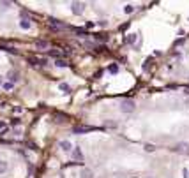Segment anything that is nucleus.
<instances>
[{
	"mask_svg": "<svg viewBox=\"0 0 189 178\" xmlns=\"http://www.w3.org/2000/svg\"><path fill=\"white\" fill-rule=\"evenodd\" d=\"M134 108H136L134 99H124V101H120V111L122 113H133Z\"/></svg>",
	"mask_w": 189,
	"mask_h": 178,
	"instance_id": "obj_1",
	"label": "nucleus"
},
{
	"mask_svg": "<svg viewBox=\"0 0 189 178\" xmlns=\"http://www.w3.org/2000/svg\"><path fill=\"white\" fill-rule=\"evenodd\" d=\"M71 11H72V14H81L83 11H85V4L83 2H72L71 4Z\"/></svg>",
	"mask_w": 189,
	"mask_h": 178,
	"instance_id": "obj_2",
	"label": "nucleus"
},
{
	"mask_svg": "<svg viewBox=\"0 0 189 178\" xmlns=\"http://www.w3.org/2000/svg\"><path fill=\"white\" fill-rule=\"evenodd\" d=\"M90 131H94V127H88V125H76V127L72 129L74 134H85V132H90Z\"/></svg>",
	"mask_w": 189,
	"mask_h": 178,
	"instance_id": "obj_3",
	"label": "nucleus"
},
{
	"mask_svg": "<svg viewBox=\"0 0 189 178\" xmlns=\"http://www.w3.org/2000/svg\"><path fill=\"white\" fill-rule=\"evenodd\" d=\"M19 27H21L23 30H28L30 27H32V25H30V19L27 18V14H25V13H23L21 16H19Z\"/></svg>",
	"mask_w": 189,
	"mask_h": 178,
	"instance_id": "obj_4",
	"label": "nucleus"
},
{
	"mask_svg": "<svg viewBox=\"0 0 189 178\" xmlns=\"http://www.w3.org/2000/svg\"><path fill=\"white\" fill-rule=\"evenodd\" d=\"M72 148H74V146L71 145V141H69V139H64V141H60V150H62V152L69 153V152H72Z\"/></svg>",
	"mask_w": 189,
	"mask_h": 178,
	"instance_id": "obj_5",
	"label": "nucleus"
},
{
	"mask_svg": "<svg viewBox=\"0 0 189 178\" xmlns=\"http://www.w3.org/2000/svg\"><path fill=\"white\" fill-rule=\"evenodd\" d=\"M50 25H51V28H53V30H60V28H66V23L58 21V19H55V18H51V19H50Z\"/></svg>",
	"mask_w": 189,
	"mask_h": 178,
	"instance_id": "obj_6",
	"label": "nucleus"
},
{
	"mask_svg": "<svg viewBox=\"0 0 189 178\" xmlns=\"http://www.w3.org/2000/svg\"><path fill=\"white\" fill-rule=\"evenodd\" d=\"M72 157H74V159L76 161H80V162H83V152L78 148V146H76V148L74 150H72Z\"/></svg>",
	"mask_w": 189,
	"mask_h": 178,
	"instance_id": "obj_7",
	"label": "nucleus"
},
{
	"mask_svg": "<svg viewBox=\"0 0 189 178\" xmlns=\"http://www.w3.org/2000/svg\"><path fill=\"white\" fill-rule=\"evenodd\" d=\"M175 152H189V145L187 143H178L177 146H175Z\"/></svg>",
	"mask_w": 189,
	"mask_h": 178,
	"instance_id": "obj_8",
	"label": "nucleus"
},
{
	"mask_svg": "<svg viewBox=\"0 0 189 178\" xmlns=\"http://www.w3.org/2000/svg\"><path fill=\"white\" fill-rule=\"evenodd\" d=\"M28 62L32 65H46V60L44 58H28Z\"/></svg>",
	"mask_w": 189,
	"mask_h": 178,
	"instance_id": "obj_9",
	"label": "nucleus"
},
{
	"mask_svg": "<svg viewBox=\"0 0 189 178\" xmlns=\"http://www.w3.org/2000/svg\"><path fill=\"white\" fill-rule=\"evenodd\" d=\"M48 46H50V44L46 43V41H41V39L36 41V48H37V49H48Z\"/></svg>",
	"mask_w": 189,
	"mask_h": 178,
	"instance_id": "obj_10",
	"label": "nucleus"
},
{
	"mask_svg": "<svg viewBox=\"0 0 189 178\" xmlns=\"http://www.w3.org/2000/svg\"><path fill=\"white\" fill-rule=\"evenodd\" d=\"M7 78H9V83H13V85H14V83L18 81V72H9V74H7Z\"/></svg>",
	"mask_w": 189,
	"mask_h": 178,
	"instance_id": "obj_11",
	"label": "nucleus"
},
{
	"mask_svg": "<svg viewBox=\"0 0 189 178\" xmlns=\"http://www.w3.org/2000/svg\"><path fill=\"white\" fill-rule=\"evenodd\" d=\"M0 49H4V51H9V53H13V55H16V53H18V51H16L14 48H11V46H2V44H0Z\"/></svg>",
	"mask_w": 189,
	"mask_h": 178,
	"instance_id": "obj_12",
	"label": "nucleus"
},
{
	"mask_svg": "<svg viewBox=\"0 0 189 178\" xmlns=\"http://www.w3.org/2000/svg\"><path fill=\"white\" fill-rule=\"evenodd\" d=\"M55 65H57V67H67V62L62 60V58H57V60H55Z\"/></svg>",
	"mask_w": 189,
	"mask_h": 178,
	"instance_id": "obj_13",
	"label": "nucleus"
},
{
	"mask_svg": "<svg viewBox=\"0 0 189 178\" xmlns=\"http://www.w3.org/2000/svg\"><path fill=\"white\" fill-rule=\"evenodd\" d=\"M60 90L64 92V93H69L71 92V87L67 85V83H60Z\"/></svg>",
	"mask_w": 189,
	"mask_h": 178,
	"instance_id": "obj_14",
	"label": "nucleus"
},
{
	"mask_svg": "<svg viewBox=\"0 0 189 178\" xmlns=\"http://www.w3.org/2000/svg\"><path fill=\"white\" fill-rule=\"evenodd\" d=\"M81 176H83V178H94V173H92V171H88V169H85V171L81 173Z\"/></svg>",
	"mask_w": 189,
	"mask_h": 178,
	"instance_id": "obj_15",
	"label": "nucleus"
},
{
	"mask_svg": "<svg viewBox=\"0 0 189 178\" xmlns=\"http://www.w3.org/2000/svg\"><path fill=\"white\" fill-rule=\"evenodd\" d=\"M136 41H138V35H136V34H133V35H129V39H127V43H129V44H134V43H136Z\"/></svg>",
	"mask_w": 189,
	"mask_h": 178,
	"instance_id": "obj_16",
	"label": "nucleus"
},
{
	"mask_svg": "<svg viewBox=\"0 0 189 178\" xmlns=\"http://www.w3.org/2000/svg\"><path fill=\"white\" fill-rule=\"evenodd\" d=\"M143 148H145V152H154V150H155V146H154V145H150V143H147V145L143 146Z\"/></svg>",
	"mask_w": 189,
	"mask_h": 178,
	"instance_id": "obj_17",
	"label": "nucleus"
},
{
	"mask_svg": "<svg viewBox=\"0 0 189 178\" xmlns=\"http://www.w3.org/2000/svg\"><path fill=\"white\" fill-rule=\"evenodd\" d=\"M5 171H7V162L0 161V173H5Z\"/></svg>",
	"mask_w": 189,
	"mask_h": 178,
	"instance_id": "obj_18",
	"label": "nucleus"
},
{
	"mask_svg": "<svg viewBox=\"0 0 189 178\" xmlns=\"http://www.w3.org/2000/svg\"><path fill=\"white\" fill-rule=\"evenodd\" d=\"M124 11H125V14H131V13L134 11V7H133V5H125V9H124Z\"/></svg>",
	"mask_w": 189,
	"mask_h": 178,
	"instance_id": "obj_19",
	"label": "nucleus"
},
{
	"mask_svg": "<svg viewBox=\"0 0 189 178\" xmlns=\"http://www.w3.org/2000/svg\"><path fill=\"white\" fill-rule=\"evenodd\" d=\"M2 87H4L5 90H11V88H13V83H9V81H5V83H2Z\"/></svg>",
	"mask_w": 189,
	"mask_h": 178,
	"instance_id": "obj_20",
	"label": "nucleus"
},
{
	"mask_svg": "<svg viewBox=\"0 0 189 178\" xmlns=\"http://www.w3.org/2000/svg\"><path fill=\"white\" fill-rule=\"evenodd\" d=\"M55 118H57V122H66V120H67V117H66V115H64V117H60V115H57Z\"/></svg>",
	"mask_w": 189,
	"mask_h": 178,
	"instance_id": "obj_21",
	"label": "nucleus"
},
{
	"mask_svg": "<svg viewBox=\"0 0 189 178\" xmlns=\"http://www.w3.org/2000/svg\"><path fill=\"white\" fill-rule=\"evenodd\" d=\"M182 175H184V178H189V169H187V167L182 169Z\"/></svg>",
	"mask_w": 189,
	"mask_h": 178,
	"instance_id": "obj_22",
	"label": "nucleus"
},
{
	"mask_svg": "<svg viewBox=\"0 0 189 178\" xmlns=\"http://www.w3.org/2000/svg\"><path fill=\"white\" fill-rule=\"evenodd\" d=\"M117 71H119V67L115 65V64H113V65H110V72H117Z\"/></svg>",
	"mask_w": 189,
	"mask_h": 178,
	"instance_id": "obj_23",
	"label": "nucleus"
},
{
	"mask_svg": "<svg viewBox=\"0 0 189 178\" xmlns=\"http://www.w3.org/2000/svg\"><path fill=\"white\" fill-rule=\"evenodd\" d=\"M99 41H108V35H97Z\"/></svg>",
	"mask_w": 189,
	"mask_h": 178,
	"instance_id": "obj_24",
	"label": "nucleus"
},
{
	"mask_svg": "<svg viewBox=\"0 0 189 178\" xmlns=\"http://www.w3.org/2000/svg\"><path fill=\"white\" fill-rule=\"evenodd\" d=\"M50 55H51V57H58L60 53H58V51H50Z\"/></svg>",
	"mask_w": 189,
	"mask_h": 178,
	"instance_id": "obj_25",
	"label": "nucleus"
},
{
	"mask_svg": "<svg viewBox=\"0 0 189 178\" xmlns=\"http://www.w3.org/2000/svg\"><path fill=\"white\" fill-rule=\"evenodd\" d=\"M94 25H96V23H94V21H88V23H87V28H92Z\"/></svg>",
	"mask_w": 189,
	"mask_h": 178,
	"instance_id": "obj_26",
	"label": "nucleus"
},
{
	"mask_svg": "<svg viewBox=\"0 0 189 178\" xmlns=\"http://www.w3.org/2000/svg\"><path fill=\"white\" fill-rule=\"evenodd\" d=\"M2 127H5V123H4V122H0V129H2Z\"/></svg>",
	"mask_w": 189,
	"mask_h": 178,
	"instance_id": "obj_27",
	"label": "nucleus"
},
{
	"mask_svg": "<svg viewBox=\"0 0 189 178\" xmlns=\"http://www.w3.org/2000/svg\"><path fill=\"white\" fill-rule=\"evenodd\" d=\"M2 83H4V81H2V78H0V85H2Z\"/></svg>",
	"mask_w": 189,
	"mask_h": 178,
	"instance_id": "obj_28",
	"label": "nucleus"
},
{
	"mask_svg": "<svg viewBox=\"0 0 189 178\" xmlns=\"http://www.w3.org/2000/svg\"><path fill=\"white\" fill-rule=\"evenodd\" d=\"M187 104H189V102H187Z\"/></svg>",
	"mask_w": 189,
	"mask_h": 178,
	"instance_id": "obj_29",
	"label": "nucleus"
}]
</instances>
